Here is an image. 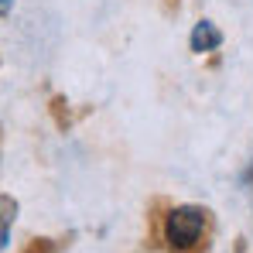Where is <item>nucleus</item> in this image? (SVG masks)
Masks as SVG:
<instances>
[{"label": "nucleus", "instance_id": "obj_1", "mask_svg": "<svg viewBox=\"0 0 253 253\" xmlns=\"http://www.w3.org/2000/svg\"><path fill=\"white\" fill-rule=\"evenodd\" d=\"M209 226V212L202 206H174L165 219V243L174 253H188L206 233Z\"/></svg>", "mask_w": 253, "mask_h": 253}, {"label": "nucleus", "instance_id": "obj_2", "mask_svg": "<svg viewBox=\"0 0 253 253\" xmlns=\"http://www.w3.org/2000/svg\"><path fill=\"white\" fill-rule=\"evenodd\" d=\"M188 44H192V51H215L219 44H222V31L212 24V21H199L195 28H192V35H188Z\"/></svg>", "mask_w": 253, "mask_h": 253}, {"label": "nucleus", "instance_id": "obj_3", "mask_svg": "<svg viewBox=\"0 0 253 253\" xmlns=\"http://www.w3.org/2000/svg\"><path fill=\"white\" fill-rule=\"evenodd\" d=\"M17 219V199L10 195H0V250L10 243V226Z\"/></svg>", "mask_w": 253, "mask_h": 253}, {"label": "nucleus", "instance_id": "obj_4", "mask_svg": "<svg viewBox=\"0 0 253 253\" xmlns=\"http://www.w3.org/2000/svg\"><path fill=\"white\" fill-rule=\"evenodd\" d=\"M10 7H14V0H0V14H7Z\"/></svg>", "mask_w": 253, "mask_h": 253}]
</instances>
